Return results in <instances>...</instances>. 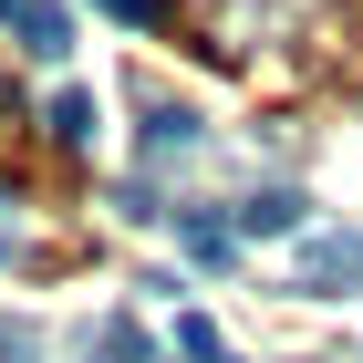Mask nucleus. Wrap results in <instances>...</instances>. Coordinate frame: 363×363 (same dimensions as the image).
<instances>
[{
	"label": "nucleus",
	"mask_w": 363,
	"mask_h": 363,
	"mask_svg": "<svg viewBox=\"0 0 363 363\" xmlns=\"http://www.w3.org/2000/svg\"><path fill=\"white\" fill-rule=\"evenodd\" d=\"M177 363H228V342H218V322H208V311H187V322H177Z\"/></svg>",
	"instance_id": "8"
},
{
	"label": "nucleus",
	"mask_w": 363,
	"mask_h": 363,
	"mask_svg": "<svg viewBox=\"0 0 363 363\" xmlns=\"http://www.w3.org/2000/svg\"><path fill=\"white\" fill-rule=\"evenodd\" d=\"M104 11H114L125 31H156V21H167V0H104Z\"/></svg>",
	"instance_id": "11"
},
{
	"label": "nucleus",
	"mask_w": 363,
	"mask_h": 363,
	"mask_svg": "<svg viewBox=\"0 0 363 363\" xmlns=\"http://www.w3.org/2000/svg\"><path fill=\"white\" fill-rule=\"evenodd\" d=\"M11 250H21V239H11V187H0V259H11Z\"/></svg>",
	"instance_id": "12"
},
{
	"label": "nucleus",
	"mask_w": 363,
	"mask_h": 363,
	"mask_svg": "<svg viewBox=\"0 0 363 363\" xmlns=\"http://www.w3.org/2000/svg\"><path fill=\"white\" fill-rule=\"evenodd\" d=\"M291 291H311V301H342V291H363V239H353V228H322V239H301V250H291Z\"/></svg>",
	"instance_id": "1"
},
{
	"label": "nucleus",
	"mask_w": 363,
	"mask_h": 363,
	"mask_svg": "<svg viewBox=\"0 0 363 363\" xmlns=\"http://www.w3.org/2000/svg\"><path fill=\"white\" fill-rule=\"evenodd\" d=\"M228 228H239V239H280V228H301V197H291V187H259V197H239Z\"/></svg>",
	"instance_id": "4"
},
{
	"label": "nucleus",
	"mask_w": 363,
	"mask_h": 363,
	"mask_svg": "<svg viewBox=\"0 0 363 363\" xmlns=\"http://www.w3.org/2000/svg\"><path fill=\"white\" fill-rule=\"evenodd\" d=\"M11 31H21V52H31V62H62V52H73V11H62V0H31Z\"/></svg>",
	"instance_id": "3"
},
{
	"label": "nucleus",
	"mask_w": 363,
	"mask_h": 363,
	"mask_svg": "<svg viewBox=\"0 0 363 363\" xmlns=\"http://www.w3.org/2000/svg\"><path fill=\"white\" fill-rule=\"evenodd\" d=\"M114 208H125V218H135V228H145V218H167V197L145 187V177H125V187H114Z\"/></svg>",
	"instance_id": "9"
},
{
	"label": "nucleus",
	"mask_w": 363,
	"mask_h": 363,
	"mask_svg": "<svg viewBox=\"0 0 363 363\" xmlns=\"http://www.w3.org/2000/svg\"><path fill=\"white\" fill-rule=\"evenodd\" d=\"M42 125H52V145H94V94H52Z\"/></svg>",
	"instance_id": "7"
},
{
	"label": "nucleus",
	"mask_w": 363,
	"mask_h": 363,
	"mask_svg": "<svg viewBox=\"0 0 363 363\" xmlns=\"http://www.w3.org/2000/svg\"><path fill=\"white\" fill-rule=\"evenodd\" d=\"M135 156H145V167L197 156V114H187V104H145V114H135Z\"/></svg>",
	"instance_id": "2"
},
{
	"label": "nucleus",
	"mask_w": 363,
	"mask_h": 363,
	"mask_svg": "<svg viewBox=\"0 0 363 363\" xmlns=\"http://www.w3.org/2000/svg\"><path fill=\"white\" fill-rule=\"evenodd\" d=\"M187 259L197 270H228V259H239V228L228 218H187Z\"/></svg>",
	"instance_id": "6"
},
{
	"label": "nucleus",
	"mask_w": 363,
	"mask_h": 363,
	"mask_svg": "<svg viewBox=\"0 0 363 363\" xmlns=\"http://www.w3.org/2000/svg\"><path fill=\"white\" fill-rule=\"evenodd\" d=\"M21 11H31V0H0V21H21Z\"/></svg>",
	"instance_id": "13"
},
{
	"label": "nucleus",
	"mask_w": 363,
	"mask_h": 363,
	"mask_svg": "<svg viewBox=\"0 0 363 363\" xmlns=\"http://www.w3.org/2000/svg\"><path fill=\"white\" fill-rule=\"evenodd\" d=\"M0 363H42V333H31V322H11V311H0Z\"/></svg>",
	"instance_id": "10"
},
{
	"label": "nucleus",
	"mask_w": 363,
	"mask_h": 363,
	"mask_svg": "<svg viewBox=\"0 0 363 363\" xmlns=\"http://www.w3.org/2000/svg\"><path fill=\"white\" fill-rule=\"evenodd\" d=\"M94 363H156V342L135 333V311H104V333H94Z\"/></svg>",
	"instance_id": "5"
}]
</instances>
